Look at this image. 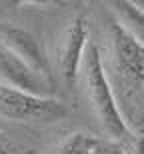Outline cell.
<instances>
[{"label":"cell","instance_id":"cell-3","mask_svg":"<svg viewBox=\"0 0 144 154\" xmlns=\"http://www.w3.org/2000/svg\"><path fill=\"white\" fill-rule=\"evenodd\" d=\"M108 36L118 76L126 86H140L144 82V44L122 28L114 18L108 22Z\"/></svg>","mask_w":144,"mask_h":154},{"label":"cell","instance_id":"cell-4","mask_svg":"<svg viewBox=\"0 0 144 154\" xmlns=\"http://www.w3.org/2000/svg\"><path fill=\"white\" fill-rule=\"evenodd\" d=\"M0 82L40 98H54V94H56L54 82H48L46 78H42L38 72L26 66L20 58L14 56L2 44H0Z\"/></svg>","mask_w":144,"mask_h":154},{"label":"cell","instance_id":"cell-7","mask_svg":"<svg viewBox=\"0 0 144 154\" xmlns=\"http://www.w3.org/2000/svg\"><path fill=\"white\" fill-rule=\"evenodd\" d=\"M110 8L114 12V20L120 24L124 30H128L134 38L144 44V10L136 2L128 0H116L110 2Z\"/></svg>","mask_w":144,"mask_h":154},{"label":"cell","instance_id":"cell-5","mask_svg":"<svg viewBox=\"0 0 144 154\" xmlns=\"http://www.w3.org/2000/svg\"><path fill=\"white\" fill-rule=\"evenodd\" d=\"M0 44L4 48H8L14 56H18L34 72H38L42 78L56 84V78L52 74L48 56L44 54L40 42L36 40V36L32 32L18 28V26H0Z\"/></svg>","mask_w":144,"mask_h":154},{"label":"cell","instance_id":"cell-1","mask_svg":"<svg viewBox=\"0 0 144 154\" xmlns=\"http://www.w3.org/2000/svg\"><path fill=\"white\" fill-rule=\"evenodd\" d=\"M82 64H84L88 100H90V106H92L98 122L102 124L104 132L110 136L112 142H122V140H128L130 136H134L122 118L120 106H118V100L112 92V86H110V80L106 76L102 58H100V50L96 44L88 42Z\"/></svg>","mask_w":144,"mask_h":154},{"label":"cell","instance_id":"cell-12","mask_svg":"<svg viewBox=\"0 0 144 154\" xmlns=\"http://www.w3.org/2000/svg\"><path fill=\"white\" fill-rule=\"evenodd\" d=\"M136 4H138L140 8H142V10H144V0H142V2H136Z\"/></svg>","mask_w":144,"mask_h":154},{"label":"cell","instance_id":"cell-2","mask_svg":"<svg viewBox=\"0 0 144 154\" xmlns=\"http://www.w3.org/2000/svg\"><path fill=\"white\" fill-rule=\"evenodd\" d=\"M68 114L56 98H40L0 82V116L14 122H56Z\"/></svg>","mask_w":144,"mask_h":154},{"label":"cell","instance_id":"cell-11","mask_svg":"<svg viewBox=\"0 0 144 154\" xmlns=\"http://www.w3.org/2000/svg\"><path fill=\"white\" fill-rule=\"evenodd\" d=\"M134 152L132 154H144V138L142 136H134Z\"/></svg>","mask_w":144,"mask_h":154},{"label":"cell","instance_id":"cell-6","mask_svg":"<svg viewBox=\"0 0 144 154\" xmlns=\"http://www.w3.org/2000/svg\"><path fill=\"white\" fill-rule=\"evenodd\" d=\"M86 46H88V22L84 16H76L72 20V24L68 26V30H66L60 58H58L60 76L64 78L68 88H72L76 84L80 64L84 62Z\"/></svg>","mask_w":144,"mask_h":154},{"label":"cell","instance_id":"cell-8","mask_svg":"<svg viewBox=\"0 0 144 154\" xmlns=\"http://www.w3.org/2000/svg\"><path fill=\"white\" fill-rule=\"evenodd\" d=\"M100 138L88 134V132H72L56 154H94Z\"/></svg>","mask_w":144,"mask_h":154},{"label":"cell","instance_id":"cell-9","mask_svg":"<svg viewBox=\"0 0 144 154\" xmlns=\"http://www.w3.org/2000/svg\"><path fill=\"white\" fill-rule=\"evenodd\" d=\"M94 154H126L118 142H112V140H98L96 152Z\"/></svg>","mask_w":144,"mask_h":154},{"label":"cell","instance_id":"cell-10","mask_svg":"<svg viewBox=\"0 0 144 154\" xmlns=\"http://www.w3.org/2000/svg\"><path fill=\"white\" fill-rule=\"evenodd\" d=\"M0 154H16L14 152V146L6 140V136L2 132H0Z\"/></svg>","mask_w":144,"mask_h":154}]
</instances>
